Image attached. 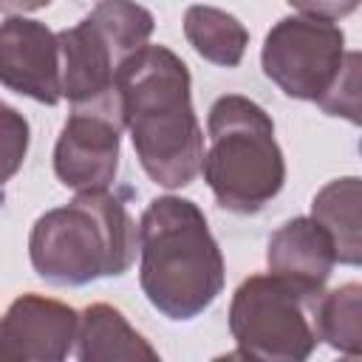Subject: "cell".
<instances>
[{
    "label": "cell",
    "mask_w": 362,
    "mask_h": 362,
    "mask_svg": "<svg viewBox=\"0 0 362 362\" xmlns=\"http://www.w3.org/2000/svg\"><path fill=\"white\" fill-rule=\"evenodd\" d=\"M184 37L198 57L221 68L240 65L249 45V31L235 14L201 3L184 11Z\"/></svg>",
    "instance_id": "obj_14"
},
{
    "label": "cell",
    "mask_w": 362,
    "mask_h": 362,
    "mask_svg": "<svg viewBox=\"0 0 362 362\" xmlns=\"http://www.w3.org/2000/svg\"><path fill=\"white\" fill-rule=\"evenodd\" d=\"M345 57V34L331 20L291 14L277 20L260 51L263 74L291 99L317 102Z\"/></svg>",
    "instance_id": "obj_6"
},
{
    "label": "cell",
    "mask_w": 362,
    "mask_h": 362,
    "mask_svg": "<svg viewBox=\"0 0 362 362\" xmlns=\"http://www.w3.org/2000/svg\"><path fill=\"white\" fill-rule=\"evenodd\" d=\"M51 0H3L6 11H37L42 6H48Z\"/></svg>",
    "instance_id": "obj_20"
},
{
    "label": "cell",
    "mask_w": 362,
    "mask_h": 362,
    "mask_svg": "<svg viewBox=\"0 0 362 362\" xmlns=\"http://www.w3.org/2000/svg\"><path fill=\"white\" fill-rule=\"evenodd\" d=\"M28 150V122L11 107L3 105V181H8L23 164Z\"/></svg>",
    "instance_id": "obj_18"
},
{
    "label": "cell",
    "mask_w": 362,
    "mask_h": 362,
    "mask_svg": "<svg viewBox=\"0 0 362 362\" xmlns=\"http://www.w3.org/2000/svg\"><path fill=\"white\" fill-rule=\"evenodd\" d=\"M288 6H294L300 14L305 17H317V20H342L348 14H354L362 0H288Z\"/></svg>",
    "instance_id": "obj_19"
},
{
    "label": "cell",
    "mask_w": 362,
    "mask_h": 362,
    "mask_svg": "<svg viewBox=\"0 0 362 362\" xmlns=\"http://www.w3.org/2000/svg\"><path fill=\"white\" fill-rule=\"evenodd\" d=\"M223 255L198 204L161 195L139 221V283L150 305L173 322L204 314L223 291Z\"/></svg>",
    "instance_id": "obj_2"
},
{
    "label": "cell",
    "mask_w": 362,
    "mask_h": 362,
    "mask_svg": "<svg viewBox=\"0 0 362 362\" xmlns=\"http://www.w3.org/2000/svg\"><path fill=\"white\" fill-rule=\"evenodd\" d=\"M311 218H317L331 235L339 263L362 266V178L359 175H342L328 181L311 201Z\"/></svg>",
    "instance_id": "obj_13"
},
{
    "label": "cell",
    "mask_w": 362,
    "mask_h": 362,
    "mask_svg": "<svg viewBox=\"0 0 362 362\" xmlns=\"http://www.w3.org/2000/svg\"><path fill=\"white\" fill-rule=\"evenodd\" d=\"M0 82L42 105L62 99V62L57 34L23 14H8L0 25Z\"/></svg>",
    "instance_id": "obj_8"
},
{
    "label": "cell",
    "mask_w": 362,
    "mask_h": 362,
    "mask_svg": "<svg viewBox=\"0 0 362 362\" xmlns=\"http://www.w3.org/2000/svg\"><path fill=\"white\" fill-rule=\"evenodd\" d=\"M317 107L328 116L345 119L362 127V51H348L334 82L317 99Z\"/></svg>",
    "instance_id": "obj_17"
},
{
    "label": "cell",
    "mask_w": 362,
    "mask_h": 362,
    "mask_svg": "<svg viewBox=\"0 0 362 362\" xmlns=\"http://www.w3.org/2000/svg\"><path fill=\"white\" fill-rule=\"evenodd\" d=\"M88 17L122 59H130L136 51H141L156 28L153 14L136 0H99Z\"/></svg>",
    "instance_id": "obj_16"
},
{
    "label": "cell",
    "mask_w": 362,
    "mask_h": 362,
    "mask_svg": "<svg viewBox=\"0 0 362 362\" xmlns=\"http://www.w3.org/2000/svg\"><path fill=\"white\" fill-rule=\"evenodd\" d=\"M124 113L122 99L71 107L54 144V173L74 192L107 189L119 173Z\"/></svg>",
    "instance_id": "obj_7"
},
{
    "label": "cell",
    "mask_w": 362,
    "mask_h": 362,
    "mask_svg": "<svg viewBox=\"0 0 362 362\" xmlns=\"http://www.w3.org/2000/svg\"><path fill=\"white\" fill-rule=\"evenodd\" d=\"M136 252L139 226L124 201L107 189L76 192L65 206L42 212L28 235L31 266L51 286L122 277Z\"/></svg>",
    "instance_id": "obj_3"
},
{
    "label": "cell",
    "mask_w": 362,
    "mask_h": 362,
    "mask_svg": "<svg viewBox=\"0 0 362 362\" xmlns=\"http://www.w3.org/2000/svg\"><path fill=\"white\" fill-rule=\"evenodd\" d=\"M317 334L345 356H362V283H342L317 300Z\"/></svg>",
    "instance_id": "obj_15"
},
{
    "label": "cell",
    "mask_w": 362,
    "mask_h": 362,
    "mask_svg": "<svg viewBox=\"0 0 362 362\" xmlns=\"http://www.w3.org/2000/svg\"><path fill=\"white\" fill-rule=\"evenodd\" d=\"M79 334V314L42 294H20L3 314L0 351L17 362H59Z\"/></svg>",
    "instance_id": "obj_9"
},
{
    "label": "cell",
    "mask_w": 362,
    "mask_h": 362,
    "mask_svg": "<svg viewBox=\"0 0 362 362\" xmlns=\"http://www.w3.org/2000/svg\"><path fill=\"white\" fill-rule=\"evenodd\" d=\"M317 300L277 274L246 277L229 303V334L238 356L269 362H303L314 354Z\"/></svg>",
    "instance_id": "obj_5"
},
{
    "label": "cell",
    "mask_w": 362,
    "mask_h": 362,
    "mask_svg": "<svg viewBox=\"0 0 362 362\" xmlns=\"http://www.w3.org/2000/svg\"><path fill=\"white\" fill-rule=\"evenodd\" d=\"M76 356L82 362H130L158 359V351L107 303H93L79 314Z\"/></svg>",
    "instance_id": "obj_12"
},
{
    "label": "cell",
    "mask_w": 362,
    "mask_h": 362,
    "mask_svg": "<svg viewBox=\"0 0 362 362\" xmlns=\"http://www.w3.org/2000/svg\"><path fill=\"white\" fill-rule=\"evenodd\" d=\"M124 127L144 173L167 189L192 184L204 167V130L192 107L187 62L167 45H144L119 68Z\"/></svg>",
    "instance_id": "obj_1"
},
{
    "label": "cell",
    "mask_w": 362,
    "mask_h": 362,
    "mask_svg": "<svg viewBox=\"0 0 362 362\" xmlns=\"http://www.w3.org/2000/svg\"><path fill=\"white\" fill-rule=\"evenodd\" d=\"M62 62V96L71 107L119 102L116 76L124 59L85 14L76 25L57 31Z\"/></svg>",
    "instance_id": "obj_10"
},
{
    "label": "cell",
    "mask_w": 362,
    "mask_h": 362,
    "mask_svg": "<svg viewBox=\"0 0 362 362\" xmlns=\"http://www.w3.org/2000/svg\"><path fill=\"white\" fill-rule=\"evenodd\" d=\"M266 263L272 274L283 277L303 294L320 297L334 272L337 252L325 226L317 218L300 215L288 218L272 232L266 246Z\"/></svg>",
    "instance_id": "obj_11"
},
{
    "label": "cell",
    "mask_w": 362,
    "mask_h": 362,
    "mask_svg": "<svg viewBox=\"0 0 362 362\" xmlns=\"http://www.w3.org/2000/svg\"><path fill=\"white\" fill-rule=\"evenodd\" d=\"M206 133L209 150L201 173L223 209L252 215L280 195L286 158L274 139V122L257 102L240 93L215 99Z\"/></svg>",
    "instance_id": "obj_4"
}]
</instances>
